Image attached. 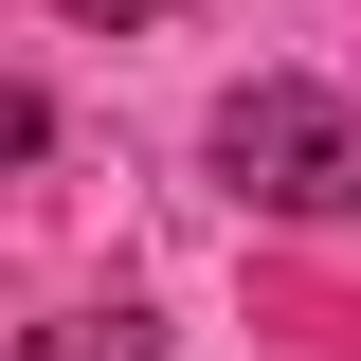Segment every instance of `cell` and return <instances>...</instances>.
I'll return each instance as SVG.
<instances>
[{
	"instance_id": "cell-1",
	"label": "cell",
	"mask_w": 361,
	"mask_h": 361,
	"mask_svg": "<svg viewBox=\"0 0 361 361\" xmlns=\"http://www.w3.org/2000/svg\"><path fill=\"white\" fill-rule=\"evenodd\" d=\"M217 180L253 199V217H361V109L307 73H253L217 109Z\"/></svg>"
},
{
	"instance_id": "cell-2",
	"label": "cell",
	"mask_w": 361,
	"mask_h": 361,
	"mask_svg": "<svg viewBox=\"0 0 361 361\" xmlns=\"http://www.w3.org/2000/svg\"><path fill=\"white\" fill-rule=\"evenodd\" d=\"M18 361H163V325H145V307H54Z\"/></svg>"
},
{
	"instance_id": "cell-3",
	"label": "cell",
	"mask_w": 361,
	"mask_h": 361,
	"mask_svg": "<svg viewBox=\"0 0 361 361\" xmlns=\"http://www.w3.org/2000/svg\"><path fill=\"white\" fill-rule=\"evenodd\" d=\"M37 145H54V109H37V90H0V163H37Z\"/></svg>"
},
{
	"instance_id": "cell-4",
	"label": "cell",
	"mask_w": 361,
	"mask_h": 361,
	"mask_svg": "<svg viewBox=\"0 0 361 361\" xmlns=\"http://www.w3.org/2000/svg\"><path fill=\"white\" fill-rule=\"evenodd\" d=\"M54 18H163V0H54Z\"/></svg>"
}]
</instances>
